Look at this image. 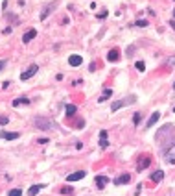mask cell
<instances>
[{
  "label": "cell",
  "instance_id": "1",
  "mask_svg": "<svg viewBox=\"0 0 175 196\" xmlns=\"http://www.w3.org/2000/svg\"><path fill=\"white\" fill-rule=\"evenodd\" d=\"M136 102V96L135 95H129V96L122 98V100H118V102H114L113 106H111V111H118L120 107H125V106H131V104H135Z\"/></svg>",
  "mask_w": 175,
  "mask_h": 196
},
{
  "label": "cell",
  "instance_id": "2",
  "mask_svg": "<svg viewBox=\"0 0 175 196\" xmlns=\"http://www.w3.org/2000/svg\"><path fill=\"white\" fill-rule=\"evenodd\" d=\"M56 8H57V2H50V4H48V6L41 11V20H46V19H48V15H50Z\"/></svg>",
  "mask_w": 175,
  "mask_h": 196
},
{
  "label": "cell",
  "instance_id": "3",
  "mask_svg": "<svg viewBox=\"0 0 175 196\" xmlns=\"http://www.w3.org/2000/svg\"><path fill=\"white\" fill-rule=\"evenodd\" d=\"M149 163H151V157L149 156H144L138 159V165H136V170L138 172H142V170H146L148 167H149Z\"/></svg>",
  "mask_w": 175,
  "mask_h": 196
},
{
  "label": "cell",
  "instance_id": "4",
  "mask_svg": "<svg viewBox=\"0 0 175 196\" xmlns=\"http://www.w3.org/2000/svg\"><path fill=\"white\" fill-rule=\"evenodd\" d=\"M37 70H39V67H37V65H30V69H28V70H24V72L20 74V80H30L33 74H37Z\"/></svg>",
  "mask_w": 175,
  "mask_h": 196
},
{
  "label": "cell",
  "instance_id": "5",
  "mask_svg": "<svg viewBox=\"0 0 175 196\" xmlns=\"http://www.w3.org/2000/svg\"><path fill=\"white\" fill-rule=\"evenodd\" d=\"M35 126L41 128V130H44V132H46V130H52V122H50L48 118H37V120H35Z\"/></svg>",
  "mask_w": 175,
  "mask_h": 196
},
{
  "label": "cell",
  "instance_id": "6",
  "mask_svg": "<svg viewBox=\"0 0 175 196\" xmlns=\"http://www.w3.org/2000/svg\"><path fill=\"white\" fill-rule=\"evenodd\" d=\"M164 159H166V163H170V165H175V144H172V148L164 154Z\"/></svg>",
  "mask_w": 175,
  "mask_h": 196
},
{
  "label": "cell",
  "instance_id": "7",
  "mask_svg": "<svg viewBox=\"0 0 175 196\" xmlns=\"http://www.w3.org/2000/svg\"><path fill=\"white\" fill-rule=\"evenodd\" d=\"M0 137L6 139V141H13V139H19L20 133H19V132H2V133H0Z\"/></svg>",
  "mask_w": 175,
  "mask_h": 196
},
{
  "label": "cell",
  "instance_id": "8",
  "mask_svg": "<svg viewBox=\"0 0 175 196\" xmlns=\"http://www.w3.org/2000/svg\"><path fill=\"white\" fill-rule=\"evenodd\" d=\"M35 35H37V30H33V28L28 30V32L22 35V43H30L32 39H35Z\"/></svg>",
  "mask_w": 175,
  "mask_h": 196
},
{
  "label": "cell",
  "instance_id": "9",
  "mask_svg": "<svg viewBox=\"0 0 175 196\" xmlns=\"http://www.w3.org/2000/svg\"><path fill=\"white\" fill-rule=\"evenodd\" d=\"M68 63H70L72 67H79V65L83 63V58H81V56H78V54H72V56L68 58Z\"/></svg>",
  "mask_w": 175,
  "mask_h": 196
},
{
  "label": "cell",
  "instance_id": "10",
  "mask_svg": "<svg viewBox=\"0 0 175 196\" xmlns=\"http://www.w3.org/2000/svg\"><path fill=\"white\" fill-rule=\"evenodd\" d=\"M100 148H109V142H107V132H105V130L100 132Z\"/></svg>",
  "mask_w": 175,
  "mask_h": 196
},
{
  "label": "cell",
  "instance_id": "11",
  "mask_svg": "<svg viewBox=\"0 0 175 196\" xmlns=\"http://www.w3.org/2000/svg\"><path fill=\"white\" fill-rule=\"evenodd\" d=\"M81 178H85V170H79V172H74V174H68L66 181H78Z\"/></svg>",
  "mask_w": 175,
  "mask_h": 196
},
{
  "label": "cell",
  "instance_id": "12",
  "mask_svg": "<svg viewBox=\"0 0 175 196\" xmlns=\"http://www.w3.org/2000/svg\"><path fill=\"white\" fill-rule=\"evenodd\" d=\"M114 183H116V185H124V183H131V176H129V174H122L120 178H116V179H114Z\"/></svg>",
  "mask_w": 175,
  "mask_h": 196
},
{
  "label": "cell",
  "instance_id": "13",
  "mask_svg": "<svg viewBox=\"0 0 175 196\" xmlns=\"http://www.w3.org/2000/svg\"><path fill=\"white\" fill-rule=\"evenodd\" d=\"M107 181H109V178H107V176H98V178H96L98 189H103V187L107 185Z\"/></svg>",
  "mask_w": 175,
  "mask_h": 196
},
{
  "label": "cell",
  "instance_id": "14",
  "mask_svg": "<svg viewBox=\"0 0 175 196\" xmlns=\"http://www.w3.org/2000/svg\"><path fill=\"white\" fill-rule=\"evenodd\" d=\"M118 56H120V52H118L116 48H113V50L107 54V59H109L111 63H114V61H118Z\"/></svg>",
  "mask_w": 175,
  "mask_h": 196
},
{
  "label": "cell",
  "instance_id": "15",
  "mask_svg": "<svg viewBox=\"0 0 175 196\" xmlns=\"http://www.w3.org/2000/svg\"><path fill=\"white\" fill-rule=\"evenodd\" d=\"M162 178H164V172L162 170H157V172L151 174V181L153 183H158V181H162Z\"/></svg>",
  "mask_w": 175,
  "mask_h": 196
},
{
  "label": "cell",
  "instance_id": "16",
  "mask_svg": "<svg viewBox=\"0 0 175 196\" xmlns=\"http://www.w3.org/2000/svg\"><path fill=\"white\" fill-rule=\"evenodd\" d=\"M158 118H160V113H158V111H155V113H153V115L149 117V120H148V124H146V126H148V128H151V126L155 124Z\"/></svg>",
  "mask_w": 175,
  "mask_h": 196
},
{
  "label": "cell",
  "instance_id": "17",
  "mask_svg": "<svg viewBox=\"0 0 175 196\" xmlns=\"http://www.w3.org/2000/svg\"><path fill=\"white\" fill-rule=\"evenodd\" d=\"M30 104V100L28 98H17V100H13V107H19V106H28Z\"/></svg>",
  "mask_w": 175,
  "mask_h": 196
},
{
  "label": "cell",
  "instance_id": "18",
  "mask_svg": "<svg viewBox=\"0 0 175 196\" xmlns=\"http://www.w3.org/2000/svg\"><path fill=\"white\" fill-rule=\"evenodd\" d=\"M111 95H113V89H105V91H103V95L98 98V102H105V100L111 96Z\"/></svg>",
  "mask_w": 175,
  "mask_h": 196
},
{
  "label": "cell",
  "instance_id": "19",
  "mask_svg": "<svg viewBox=\"0 0 175 196\" xmlns=\"http://www.w3.org/2000/svg\"><path fill=\"white\" fill-rule=\"evenodd\" d=\"M41 189H42V185H33V187H30V193H28V194H30V196H35Z\"/></svg>",
  "mask_w": 175,
  "mask_h": 196
},
{
  "label": "cell",
  "instance_id": "20",
  "mask_svg": "<svg viewBox=\"0 0 175 196\" xmlns=\"http://www.w3.org/2000/svg\"><path fill=\"white\" fill-rule=\"evenodd\" d=\"M74 113H76V106H72V104H70V106H66V115H68V117H72Z\"/></svg>",
  "mask_w": 175,
  "mask_h": 196
},
{
  "label": "cell",
  "instance_id": "21",
  "mask_svg": "<svg viewBox=\"0 0 175 196\" xmlns=\"http://www.w3.org/2000/svg\"><path fill=\"white\" fill-rule=\"evenodd\" d=\"M7 196H22V191H20V189H11V191L7 193Z\"/></svg>",
  "mask_w": 175,
  "mask_h": 196
},
{
  "label": "cell",
  "instance_id": "22",
  "mask_svg": "<svg viewBox=\"0 0 175 196\" xmlns=\"http://www.w3.org/2000/svg\"><path fill=\"white\" fill-rule=\"evenodd\" d=\"M135 67L138 69V70H140V72H144V70H146V65H144V61H136Z\"/></svg>",
  "mask_w": 175,
  "mask_h": 196
},
{
  "label": "cell",
  "instance_id": "23",
  "mask_svg": "<svg viewBox=\"0 0 175 196\" xmlns=\"http://www.w3.org/2000/svg\"><path fill=\"white\" fill-rule=\"evenodd\" d=\"M72 193H74V191H72V187H63V189H61V194H72Z\"/></svg>",
  "mask_w": 175,
  "mask_h": 196
},
{
  "label": "cell",
  "instance_id": "24",
  "mask_svg": "<svg viewBox=\"0 0 175 196\" xmlns=\"http://www.w3.org/2000/svg\"><path fill=\"white\" fill-rule=\"evenodd\" d=\"M166 65H168V67H172V69H175V56H172V58L168 59V61H166Z\"/></svg>",
  "mask_w": 175,
  "mask_h": 196
},
{
  "label": "cell",
  "instance_id": "25",
  "mask_svg": "<svg viewBox=\"0 0 175 196\" xmlns=\"http://www.w3.org/2000/svg\"><path fill=\"white\" fill-rule=\"evenodd\" d=\"M133 122H135V126L140 124V113H135V115H133Z\"/></svg>",
  "mask_w": 175,
  "mask_h": 196
},
{
  "label": "cell",
  "instance_id": "26",
  "mask_svg": "<svg viewBox=\"0 0 175 196\" xmlns=\"http://www.w3.org/2000/svg\"><path fill=\"white\" fill-rule=\"evenodd\" d=\"M7 122H9V118H7V117H0V124H2V126L7 124Z\"/></svg>",
  "mask_w": 175,
  "mask_h": 196
},
{
  "label": "cell",
  "instance_id": "27",
  "mask_svg": "<svg viewBox=\"0 0 175 196\" xmlns=\"http://www.w3.org/2000/svg\"><path fill=\"white\" fill-rule=\"evenodd\" d=\"M107 15H109V13H107V11H105V9H103V11H101V13H100V15H98V19H105V17H107Z\"/></svg>",
  "mask_w": 175,
  "mask_h": 196
},
{
  "label": "cell",
  "instance_id": "28",
  "mask_svg": "<svg viewBox=\"0 0 175 196\" xmlns=\"http://www.w3.org/2000/svg\"><path fill=\"white\" fill-rule=\"evenodd\" d=\"M136 26H148V20H136Z\"/></svg>",
  "mask_w": 175,
  "mask_h": 196
},
{
  "label": "cell",
  "instance_id": "29",
  "mask_svg": "<svg viewBox=\"0 0 175 196\" xmlns=\"http://www.w3.org/2000/svg\"><path fill=\"white\" fill-rule=\"evenodd\" d=\"M4 67H6V61H4V59H0V70H2Z\"/></svg>",
  "mask_w": 175,
  "mask_h": 196
},
{
  "label": "cell",
  "instance_id": "30",
  "mask_svg": "<svg viewBox=\"0 0 175 196\" xmlns=\"http://www.w3.org/2000/svg\"><path fill=\"white\" fill-rule=\"evenodd\" d=\"M173 19H175V9H173Z\"/></svg>",
  "mask_w": 175,
  "mask_h": 196
},
{
  "label": "cell",
  "instance_id": "31",
  "mask_svg": "<svg viewBox=\"0 0 175 196\" xmlns=\"http://www.w3.org/2000/svg\"><path fill=\"white\" fill-rule=\"evenodd\" d=\"M173 89H175V83H173Z\"/></svg>",
  "mask_w": 175,
  "mask_h": 196
},
{
  "label": "cell",
  "instance_id": "32",
  "mask_svg": "<svg viewBox=\"0 0 175 196\" xmlns=\"http://www.w3.org/2000/svg\"><path fill=\"white\" fill-rule=\"evenodd\" d=\"M173 111H175V107H173Z\"/></svg>",
  "mask_w": 175,
  "mask_h": 196
}]
</instances>
